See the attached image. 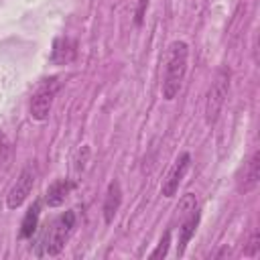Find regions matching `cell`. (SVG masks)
<instances>
[{"instance_id":"cell-1","label":"cell","mask_w":260,"mask_h":260,"mask_svg":"<svg viewBox=\"0 0 260 260\" xmlns=\"http://www.w3.org/2000/svg\"><path fill=\"white\" fill-rule=\"evenodd\" d=\"M187 59H189V47L185 41H173L167 49V57H165V73H162V98L167 102L175 100L181 83L185 79L187 73Z\"/></svg>"},{"instance_id":"cell-2","label":"cell","mask_w":260,"mask_h":260,"mask_svg":"<svg viewBox=\"0 0 260 260\" xmlns=\"http://www.w3.org/2000/svg\"><path fill=\"white\" fill-rule=\"evenodd\" d=\"M228 89H230V69L219 67L213 75V81L209 85L207 100H205V124L207 126H213L217 122L219 112L228 98Z\"/></svg>"},{"instance_id":"cell-3","label":"cell","mask_w":260,"mask_h":260,"mask_svg":"<svg viewBox=\"0 0 260 260\" xmlns=\"http://www.w3.org/2000/svg\"><path fill=\"white\" fill-rule=\"evenodd\" d=\"M73 228H75V213H73V211L61 213V215L51 223V228L47 230V234H45V238H43V252H41V254L57 256V254L65 248V242L69 240Z\"/></svg>"},{"instance_id":"cell-4","label":"cell","mask_w":260,"mask_h":260,"mask_svg":"<svg viewBox=\"0 0 260 260\" xmlns=\"http://www.w3.org/2000/svg\"><path fill=\"white\" fill-rule=\"evenodd\" d=\"M57 89H59V81L57 77H51V79H45L32 93L30 98V104H28V112H30V118L37 120V122H45L51 114V108H53V102H55V95H57Z\"/></svg>"},{"instance_id":"cell-5","label":"cell","mask_w":260,"mask_h":260,"mask_svg":"<svg viewBox=\"0 0 260 260\" xmlns=\"http://www.w3.org/2000/svg\"><path fill=\"white\" fill-rule=\"evenodd\" d=\"M189 167H191V154H189V152H181V154L175 158L173 167L169 169V173H167V177H165V181H162L160 191H162L165 197H175V193L179 191V185H181V181L185 179Z\"/></svg>"},{"instance_id":"cell-6","label":"cell","mask_w":260,"mask_h":260,"mask_svg":"<svg viewBox=\"0 0 260 260\" xmlns=\"http://www.w3.org/2000/svg\"><path fill=\"white\" fill-rule=\"evenodd\" d=\"M32 185H35V171H32V167H24V169L20 171L16 183L10 187V191H8V195H6V205H8L10 209L20 207V205L26 201V197L30 195Z\"/></svg>"},{"instance_id":"cell-7","label":"cell","mask_w":260,"mask_h":260,"mask_svg":"<svg viewBox=\"0 0 260 260\" xmlns=\"http://www.w3.org/2000/svg\"><path fill=\"white\" fill-rule=\"evenodd\" d=\"M258 181H260V152L254 150L246 160H244V167L240 169L238 173V191L240 193H250L258 187Z\"/></svg>"},{"instance_id":"cell-8","label":"cell","mask_w":260,"mask_h":260,"mask_svg":"<svg viewBox=\"0 0 260 260\" xmlns=\"http://www.w3.org/2000/svg\"><path fill=\"white\" fill-rule=\"evenodd\" d=\"M120 203H122V187L118 181H112L108 185V191H106V197H104V205H102V211H104V221L106 223H112L118 209H120Z\"/></svg>"},{"instance_id":"cell-9","label":"cell","mask_w":260,"mask_h":260,"mask_svg":"<svg viewBox=\"0 0 260 260\" xmlns=\"http://www.w3.org/2000/svg\"><path fill=\"white\" fill-rule=\"evenodd\" d=\"M75 59V41L67 39V37H59L53 43V51H51V63L55 65H67Z\"/></svg>"},{"instance_id":"cell-10","label":"cell","mask_w":260,"mask_h":260,"mask_svg":"<svg viewBox=\"0 0 260 260\" xmlns=\"http://www.w3.org/2000/svg\"><path fill=\"white\" fill-rule=\"evenodd\" d=\"M199 225V209L191 211L189 215L181 217V228H179V244H177V254L181 256L187 248V244L191 242V238L195 236V230Z\"/></svg>"},{"instance_id":"cell-11","label":"cell","mask_w":260,"mask_h":260,"mask_svg":"<svg viewBox=\"0 0 260 260\" xmlns=\"http://www.w3.org/2000/svg\"><path fill=\"white\" fill-rule=\"evenodd\" d=\"M71 189H73V183H71V181H67V179L55 181V183L47 189V193H45L47 205H49V207H59V205H63L65 199H67V195L71 193Z\"/></svg>"},{"instance_id":"cell-12","label":"cell","mask_w":260,"mask_h":260,"mask_svg":"<svg viewBox=\"0 0 260 260\" xmlns=\"http://www.w3.org/2000/svg\"><path fill=\"white\" fill-rule=\"evenodd\" d=\"M39 213H41V203H32L28 207V211L24 213V219L20 223V238H30L37 230V223H39Z\"/></svg>"},{"instance_id":"cell-13","label":"cell","mask_w":260,"mask_h":260,"mask_svg":"<svg viewBox=\"0 0 260 260\" xmlns=\"http://www.w3.org/2000/svg\"><path fill=\"white\" fill-rule=\"evenodd\" d=\"M169 242H171V232H167L162 236V240L158 242V248L150 254V258H165L167 256V250H169Z\"/></svg>"},{"instance_id":"cell-14","label":"cell","mask_w":260,"mask_h":260,"mask_svg":"<svg viewBox=\"0 0 260 260\" xmlns=\"http://www.w3.org/2000/svg\"><path fill=\"white\" fill-rule=\"evenodd\" d=\"M87 158H89V146H81L77 150V156H75V171H83Z\"/></svg>"},{"instance_id":"cell-15","label":"cell","mask_w":260,"mask_h":260,"mask_svg":"<svg viewBox=\"0 0 260 260\" xmlns=\"http://www.w3.org/2000/svg\"><path fill=\"white\" fill-rule=\"evenodd\" d=\"M146 6H148V0H140V2H138L136 18H134V22H136V24H142V18H144V10H146Z\"/></svg>"},{"instance_id":"cell-16","label":"cell","mask_w":260,"mask_h":260,"mask_svg":"<svg viewBox=\"0 0 260 260\" xmlns=\"http://www.w3.org/2000/svg\"><path fill=\"white\" fill-rule=\"evenodd\" d=\"M248 244H250V248L246 250V256H256V250H258V234L256 232L252 234V238H250Z\"/></svg>"},{"instance_id":"cell-17","label":"cell","mask_w":260,"mask_h":260,"mask_svg":"<svg viewBox=\"0 0 260 260\" xmlns=\"http://www.w3.org/2000/svg\"><path fill=\"white\" fill-rule=\"evenodd\" d=\"M4 146H6V138H4V134L0 132V152L4 150Z\"/></svg>"}]
</instances>
